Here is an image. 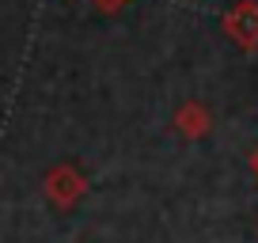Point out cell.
Here are the masks:
<instances>
[{
  "label": "cell",
  "mask_w": 258,
  "mask_h": 243,
  "mask_svg": "<svg viewBox=\"0 0 258 243\" xmlns=\"http://www.w3.org/2000/svg\"><path fill=\"white\" fill-rule=\"evenodd\" d=\"M42 190H46L49 205L73 209V205H80L84 194H88V178H84V171L73 167V163H53V167L46 171V178H42Z\"/></svg>",
  "instance_id": "1"
},
{
  "label": "cell",
  "mask_w": 258,
  "mask_h": 243,
  "mask_svg": "<svg viewBox=\"0 0 258 243\" xmlns=\"http://www.w3.org/2000/svg\"><path fill=\"white\" fill-rule=\"evenodd\" d=\"M220 27H224V34L232 38L235 49L254 53L258 49V0H235L232 8L224 12Z\"/></svg>",
  "instance_id": "2"
},
{
  "label": "cell",
  "mask_w": 258,
  "mask_h": 243,
  "mask_svg": "<svg viewBox=\"0 0 258 243\" xmlns=\"http://www.w3.org/2000/svg\"><path fill=\"white\" fill-rule=\"evenodd\" d=\"M171 126H175V133H182L186 141H202L205 133L213 130V114H209V106H205L202 99H182V103L175 106Z\"/></svg>",
  "instance_id": "3"
},
{
  "label": "cell",
  "mask_w": 258,
  "mask_h": 243,
  "mask_svg": "<svg viewBox=\"0 0 258 243\" xmlns=\"http://www.w3.org/2000/svg\"><path fill=\"white\" fill-rule=\"evenodd\" d=\"M91 4H95L99 12H106V16H110V12H121L129 4V0H91Z\"/></svg>",
  "instance_id": "4"
},
{
  "label": "cell",
  "mask_w": 258,
  "mask_h": 243,
  "mask_svg": "<svg viewBox=\"0 0 258 243\" xmlns=\"http://www.w3.org/2000/svg\"><path fill=\"white\" fill-rule=\"evenodd\" d=\"M250 171H254V178H258V148L250 152Z\"/></svg>",
  "instance_id": "5"
}]
</instances>
